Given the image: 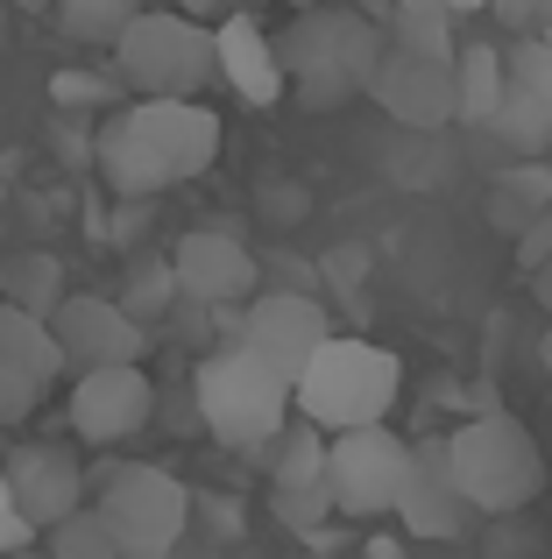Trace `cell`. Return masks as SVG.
<instances>
[{"label":"cell","mask_w":552,"mask_h":559,"mask_svg":"<svg viewBox=\"0 0 552 559\" xmlns=\"http://www.w3.org/2000/svg\"><path fill=\"white\" fill-rule=\"evenodd\" d=\"M552 205V170L545 164H517V170H503L496 191H489V219H496L503 234H525V219H539Z\"/></svg>","instance_id":"44dd1931"},{"label":"cell","mask_w":552,"mask_h":559,"mask_svg":"<svg viewBox=\"0 0 552 559\" xmlns=\"http://www.w3.org/2000/svg\"><path fill=\"white\" fill-rule=\"evenodd\" d=\"M489 14H496L511 36H525V28H552V0H489Z\"/></svg>","instance_id":"d6a6232c"},{"label":"cell","mask_w":552,"mask_h":559,"mask_svg":"<svg viewBox=\"0 0 552 559\" xmlns=\"http://www.w3.org/2000/svg\"><path fill=\"white\" fill-rule=\"evenodd\" d=\"M8 8H28V14H43V8H50V0H8Z\"/></svg>","instance_id":"74e56055"},{"label":"cell","mask_w":552,"mask_h":559,"mask_svg":"<svg viewBox=\"0 0 552 559\" xmlns=\"http://www.w3.org/2000/svg\"><path fill=\"white\" fill-rule=\"evenodd\" d=\"M50 99H57V107H113L121 93H113L107 79H85V71H57V79H50Z\"/></svg>","instance_id":"f546056e"},{"label":"cell","mask_w":552,"mask_h":559,"mask_svg":"<svg viewBox=\"0 0 552 559\" xmlns=\"http://www.w3.org/2000/svg\"><path fill=\"white\" fill-rule=\"evenodd\" d=\"M545 43H552V28H545Z\"/></svg>","instance_id":"ab89813d"},{"label":"cell","mask_w":552,"mask_h":559,"mask_svg":"<svg viewBox=\"0 0 552 559\" xmlns=\"http://www.w3.org/2000/svg\"><path fill=\"white\" fill-rule=\"evenodd\" d=\"M454 8H440V0H397L389 8V43L397 50H425V57H454Z\"/></svg>","instance_id":"603a6c76"},{"label":"cell","mask_w":552,"mask_h":559,"mask_svg":"<svg viewBox=\"0 0 552 559\" xmlns=\"http://www.w3.org/2000/svg\"><path fill=\"white\" fill-rule=\"evenodd\" d=\"M8 298H22L28 312H43V319H50L57 305L71 298V290H64V262H57V255H43V248L14 255V262H8Z\"/></svg>","instance_id":"484cf974"},{"label":"cell","mask_w":552,"mask_h":559,"mask_svg":"<svg viewBox=\"0 0 552 559\" xmlns=\"http://www.w3.org/2000/svg\"><path fill=\"white\" fill-rule=\"evenodd\" d=\"M99 518L121 538V559H164L184 538V524H192V496L164 467H107Z\"/></svg>","instance_id":"8992f818"},{"label":"cell","mask_w":552,"mask_h":559,"mask_svg":"<svg viewBox=\"0 0 552 559\" xmlns=\"http://www.w3.org/2000/svg\"><path fill=\"white\" fill-rule=\"evenodd\" d=\"M170 262H178L184 298H206V305H249L255 298V255L235 227H192L170 248Z\"/></svg>","instance_id":"5bb4252c"},{"label":"cell","mask_w":552,"mask_h":559,"mask_svg":"<svg viewBox=\"0 0 552 559\" xmlns=\"http://www.w3.org/2000/svg\"><path fill=\"white\" fill-rule=\"evenodd\" d=\"M326 341H333V319H326V305L304 298V290H263V298H249V312H241V347H255V355L290 382L304 376V361Z\"/></svg>","instance_id":"9c48e42d"},{"label":"cell","mask_w":552,"mask_h":559,"mask_svg":"<svg viewBox=\"0 0 552 559\" xmlns=\"http://www.w3.org/2000/svg\"><path fill=\"white\" fill-rule=\"evenodd\" d=\"M326 518H340V496H333V481H276V524L298 538H312Z\"/></svg>","instance_id":"83f0119b"},{"label":"cell","mask_w":552,"mask_h":559,"mask_svg":"<svg viewBox=\"0 0 552 559\" xmlns=\"http://www.w3.org/2000/svg\"><path fill=\"white\" fill-rule=\"evenodd\" d=\"M276 50H284V71H290V99L304 114H333L375 85V71L389 57V28H375L355 8L319 0V8H298V22L276 36Z\"/></svg>","instance_id":"6da1fadb"},{"label":"cell","mask_w":552,"mask_h":559,"mask_svg":"<svg viewBox=\"0 0 552 559\" xmlns=\"http://www.w3.org/2000/svg\"><path fill=\"white\" fill-rule=\"evenodd\" d=\"M121 305H128L135 319H156V312H170V305H184L178 262H170V255H135V262H128V290H121Z\"/></svg>","instance_id":"d4e9b609"},{"label":"cell","mask_w":552,"mask_h":559,"mask_svg":"<svg viewBox=\"0 0 552 559\" xmlns=\"http://www.w3.org/2000/svg\"><path fill=\"white\" fill-rule=\"evenodd\" d=\"M489 128H496L517 156H539L552 142V85L545 79H517V71H511V93H503V107H496Z\"/></svg>","instance_id":"ffe728a7"},{"label":"cell","mask_w":552,"mask_h":559,"mask_svg":"<svg viewBox=\"0 0 552 559\" xmlns=\"http://www.w3.org/2000/svg\"><path fill=\"white\" fill-rule=\"evenodd\" d=\"M284 8H319V0H284Z\"/></svg>","instance_id":"f35d334b"},{"label":"cell","mask_w":552,"mask_h":559,"mask_svg":"<svg viewBox=\"0 0 552 559\" xmlns=\"http://www.w3.org/2000/svg\"><path fill=\"white\" fill-rule=\"evenodd\" d=\"M8 481H14V503L28 510L36 532H50L57 518H71L85 503V475L71 461V447H14Z\"/></svg>","instance_id":"9a60e30c"},{"label":"cell","mask_w":552,"mask_h":559,"mask_svg":"<svg viewBox=\"0 0 552 559\" xmlns=\"http://www.w3.org/2000/svg\"><path fill=\"white\" fill-rule=\"evenodd\" d=\"M326 453H333V432L298 411V425H284V432L269 439V475L276 481H319L326 475Z\"/></svg>","instance_id":"7402d4cb"},{"label":"cell","mask_w":552,"mask_h":559,"mask_svg":"<svg viewBox=\"0 0 552 559\" xmlns=\"http://www.w3.org/2000/svg\"><path fill=\"white\" fill-rule=\"evenodd\" d=\"M93 164H99V178H107L113 199H156V191H170L164 156L149 150V135L135 128V114H128V107L99 121V135H93Z\"/></svg>","instance_id":"e0dca14e"},{"label":"cell","mask_w":552,"mask_h":559,"mask_svg":"<svg viewBox=\"0 0 552 559\" xmlns=\"http://www.w3.org/2000/svg\"><path fill=\"white\" fill-rule=\"evenodd\" d=\"M113 64L135 93H206L220 79V36L178 8H142L113 36Z\"/></svg>","instance_id":"5b68a950"},{"label":"cell","mask_w":552,"mask_h":559,"mask_svg":"<svg viewBox=\"0 0 552 559\" xmlns=\"http://www.w3.org/2000/svg\"><path fill=\"white\" fill-rule=\"evenodd\" d=\"M192 404L199 418H206V432L220 439V447H249L263 453L276 432L290 425V404H298V382L276 376L255 347H220V355L199 361L192 376Z\"/></svg>","instance_id":"7a4b0ae2"},{"label":"cell","mask_w":552,"mask_h":559,"mask_svg":"<svg viewBox=\"0 0 552 559\" xmlns=\"http://www.w3.org/2000/svg\"><path fill=\"white\" fill-rule=\"evenodd\" d=\"M531 298H539V305H545V312H552V262H545V270H539V276H531Z\"/></svg>","instance_id":"e575fe53"},{"label":"cell","mask_w":552,"mask_h":559,"mask_svg":"<svg viewBox=\"0 0 552 559\" xmlns=\"http://www.w3.org/2000/svg\"><path fill=\"white\" fill-rule=\"evenodd\" d=\"M539 361H545V376H552V326H545V341H539Z\"/></svg>","instance_id":"8d00e7d4"},{"label":"cell","mask_w":552,"mask_h":559,"mask_svg":"<svg viewBox=\"0 0 552 559\" xmlns=\"http://www.w3.org/2000/svg\"><path fill=\"white\" fill-rule=\"evenodd\" d=\"M43 390H50L43 376H28V369H8V361H0V425H22V418H36Z\"/></svg>","instance_id":"f1b7e54d"},{"label":"cell","mask_w":552,"mask_h":559,"mask_svg":"<svg viewBox=\"0 0 552 559\" xmlns=\"http://www.w3.org/2000/svg\"><path fill=\"white\" fill-rule=\"evenodd\" d=\"M50 326H57V341H64V355H71V376L107 369V361H142V347H149L142 319L128 312L121 298H64L50 312Z\"/></svg>","instance_id":"4fadbf2b"},{"label":"cell","mask_w":552,"mask_h":559,"mask_svg":"<svg viewBox=\"0 0 552 559\" xmlns=\"http://www.w3.org/2000/svg\"><path fill=\"white\" fill-rule=\"evenodd\" d=\"M142 8H149V0H50L57 28H64V36H79V43H113Z\"/></svg>","instance_id":"cb8c5ba5"},{"label":"cell","mask_w":552,"mask_h":559,"mask_svg":"<svg viewBox=\"0 0 552 559\" xmlns=\"http://www.w3.org/2000/svg\"><path fill=\"white\" fill-rule=\"evenodd\" d=\"M545 262H552V205H545L539 219H525V234H517V270L539 276Z\"/></svg>","instance_id":"4dcf8cb0"},{"label":"cell","mask_w":552,"mask_h":559,"mask_svg":"<svg viewBox=\"0 0 552 559\" xmlns=\"http://www.w3.org/2000/svg\"><path fill=\"white\" fill-rule=\"evenodd\" d=\"M149 199H121V213H113V227H107V241L113 248H128V241H142V234H149Z\"/></svg>","instance_id":"836d02e7"},{"label":"cell","mask_w":552,"mask_h":559,"mask_svg":"<svg viewBox=\"0 0 552 559\" xmlns=\"http://www.w3.org/2000/svg\"><path fill=\"white\" fill-rule=\"evenodd\" d=\"M446 447H454V475H460V489H468V503L482 510V518H517L525 503H539L545 453H539V439H531L525 418L482 411V418H468Z\"/></svg>","instance_id":"3957f363"},{"label":"cell","mask_w":552,"mask_h":559,"mask_svg":"<svg viewBox=\"0 0 552 559\" xmlns=\"http://www.w3.org/2000/svg\"><path fill=\"white\" fill-rule=\"evenodd\" d=\"M128 114L149 135V150L164 156L170 185L213 170V156H220V114L199 107V93H142V107H128Z\"/></svg>","instance_id":"8fae6325"},{"label":"cell","mask_w":552,"mask_h":559,"mask_svg":"<svg viewBox=\"0 0 552 559\" xmlns=\"http://www.w3.org/2000/svg\"><path fill=\"white\" fill-rule=\"evenodd\" d=\"M454 79H460V121L489 128L511 93V50L503 43H460L454 50Z\"/></svg>","instance_id":"d6986e66"},{"label":"cell","mask_w":552,"mask_h":559,"mask_svg":"<svg viewBox=\"0 0 552 559\" xmlns=\"http://www.w3.org/2000/svg\"><path fill=\"white\" fill-rule=\"evenodd\" d=\"M397 390H404V369H397L389 347L333 333V341L304 361V376H298V411H304V418H319L326 432H347V425L389 418Z\"/></svg>","instance_id":"277c9868"},{"label":"cell","mask_w":552,"mask_h":559,"mask_svg":"<svg viewBox=\"0 0 552 559\" xmlns=\"http://www.w3.org/2000/svg\"><path fill=\"white\" fill-rule=\"evenodd\" d=\"M28 538H36V524H28V510L14 503V481H8V467H0V552L28 546Z\"/></svg>","instance_id":"1f68e13d"},{"label":"cell","mask_w":552,"mask_h":559,"mask_svg":"<svg viewBox=\"0 0 552 559\" xmlns=\"http://www.w3.org/2000/svg\"><path fill=\"white\" fill-rule=\"evenodd\" d=\"M0 361L43 376V382L71 376V355H64V341H57V326L43 312H28L22 298H0Z\"/></svg>","instance_id":"ac0fdd59"},{"label":"cell","mask_w":552,"mask_h":559,"mask_svg":"<svg viewBox=\"0 0 552 559\" xmlns=\"http://www.w3.org/2000/svg\"><path fill=\"white\" fill-rule=\"evenodd\" d=\"M440 8H454V14H475V8H489V0H440Z\"/></svg>","instance_id":"d590c367"},{"label":"cell","mask_w":552,"mask_h":559,"mask_svg":"<svg viewBox=\"0 0 552 559\" xmlns=\"http://www.w3.org/2000/svg\"><path fill=\"white\" fill-rule=\"evenodd\" d=\"M156 418V382L142 376V361H107V369H79L71 376V425L93 447L135 439Z\"/></svg>","instance_id":"30bf717a"},{"label":"cell","mask_w":552,"mask_h":559,"mask_svg":"<svg viewBox=\"0 0 552 559\" xmlns=\"http://www.w3.org/2000/svg\"><path fill=\"white\" fill-rule=\"evenodd\" d=\"M369 99L389 114L397 128L411 135H432V128L460 121V79H454V57H425V50H397L389 43L383 71H375Z\"/></svg>","instance_id":"ba28073f"},{"label":"cell","mask_w":552,"mask_h":559,"mask_svg":"<svg viewBox=\"0 0 552 559\" xmlns=\"http://www.w3.org/2000/svg\"><path fill=\"white\" fill-rule=\"evenodd\" d=\"M404 532L411 538H460L475 518L468 489L454 475V447L446 439H418L411 447V481H404V503H397Z\"/></svg>","instance_id":"7c38bea8"},{"label":"cell","mask_w":552,"mask_h":559,"mask_svg":"<svg viewBox=\"0 0 552 559\" xmlns=\"http://www.w3.org/2000/svg\"><path fill=\"white\" fill-rule=\"evenodd\" d=\"M326 481L340 496V518H397L404 481H411V439H397L383 418L333 432Z\"/></svg>","instance_id":"52a82bcc"},{"label":"cell","mask_w":552,"mask_h":559,"mask_svg":"<svg viewBox=\"0 0 552 559\" xmlns=\"http://www.w3.org/2000/svg\"><path fill=\"white\" fill-rule=\"evenodd\" d=\"M50 552L57 559H121V538H113V524L99 518V503H79L71 518L50 524Z\"/></svg>","instance_id":"4316f807"},{"label":"cell","mask_w":552,"mask_h":559,"mask_svg":"<svg viewBox=\"0 0 552 559\" xmlns=\"http://www.w3.org/2000/svg\"><path fill=\"white\" fill-rule=\"evenodd\" d=\"M213 36H220V79L235 85L249 107H276V99L290 93L284 50H276V36H269L263 22H249V14H227Z\"/></svg>","instance_id":"2e32d148"}]
</instances>
